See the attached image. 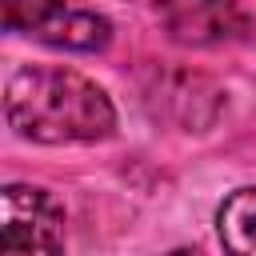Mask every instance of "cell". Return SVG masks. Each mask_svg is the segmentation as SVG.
<instances>
[{
	"label": "cell",
	"mask_w": 256,
	"mask_h": 256,
	"mask_svg": "<svg viewBox=\"0 0 256 256\" xmlns=\"http://www.w3.org/2000/svg\"><path fill=\"white\" fill-rule=\"evenodd\" d=\"M4 116L36 144H92L116 132L108 92L72 68H16L4 88Z\"/></svg>",
	"instance_id": "obj_1"
},
{
	"label": "cell",
	"mask_w": 256,
	"mask_h": 256,
	"mask_svg": "<svg viewBox=\"0 0 256 256\" xmlns=\"http://www.w3.org/2000/svg\"><path fill=\"white\" fill-rule=\"evenodd\" d=\"M4 28L68 52H100L112 40V24L72 0H4Z\"/></svg>",
	"instance_id": "obj_2"
},
{
	"label": "cell",
	"mask_w": 256,
	"mask_h": 256,
	"mask_svg": "<svg viewBox=\"0 0 256 256\" xmlns=\"http://www.w3.org/2000/svg\"><path fill=\"white\" fill-rule=\"evenodd\" d=\"M0 204V256H64V208L52 200V192L8 184Z\"/></svg>",
	"instance_id": "obj_3"
},
{
	"label": "cell",
	"mask_w": 256,
	"mask_h": 256,
	"mask_svg": "<svg viewBox=\"0 0 256 256\" xmlns=\"http://www.w3.org/2000/svg\"><path fill=\"white\" fill-rule=\"evenodd\" d=\"M156 12L172 40L212 48L248 36V12L236 0H156Z\"/></svg>",
	"instance_id": "obj_4"
},
{
	"label": "cell",
	"mask_w": 256,
	"mask_h": 256,
	"mask_svg": "<svg viewBox=\"0 0 256 256\" xmlns=\"http://www.w3.org/2000/svg\"><path fill=\"white\" fill-rule=\"evenodd\" d=\"M216 232L228 256H256V188H240L220 204Z\"/></svg>",
	"instance_id": "obj_5"
},
{
	"label": "cell",
	"mask_w": 256,
	"mask_h": 256,
	"mask_svg": "<svg viewBox=\"0 0 256 256\" xmlns=\"http://www.w3.org/2000/svg\"><path fill=\"white\" fill-rule=\"evenodd\" d=\"M172 256H200L196 248H180V252H172Z\"/></svg>",
	"instance_id": "obj_6"
}]
</instances>
